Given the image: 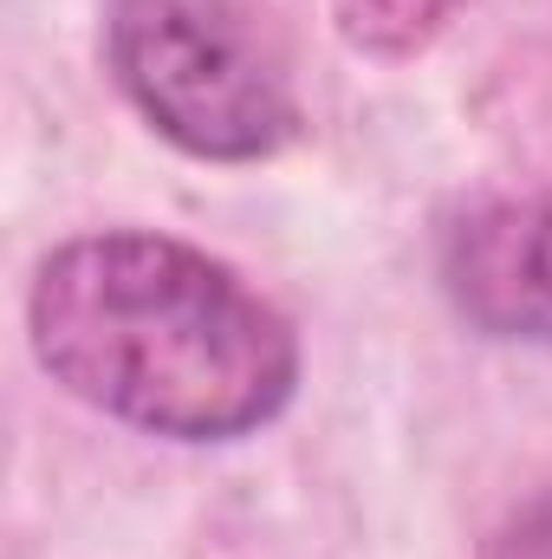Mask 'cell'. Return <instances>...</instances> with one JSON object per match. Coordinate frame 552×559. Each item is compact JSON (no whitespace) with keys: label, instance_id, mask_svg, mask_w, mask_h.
Masks as SVG:
<instances>
[{"label":"cell","instance_id":"obj_2","mask_svg":"<svg viewBox=\"0 0 552 559\" xmlns=\"http://www.w3.org/2000/svg\"><path fill=\"white\" fill-rule=\"evenodd\" d=\"M111 72L156 138L202 163H254L299 105L241 0H111Z\"/></svg>","mask_w":552,"mask_h":559},{"label":"cell","instance_id":"obj_4","mask_svg":"<svg viewBox=\"0 0 552 559\" xmlns=\"http://www.w3.org/2000/svg\"><path fill=\"white\" fill-rule=\"evenodd\" d=\"M468 0H332L338 33L358 52H371V59H410V52H422L435 33H448V20Z\"/></svg>","mask_w":552,"mask_h":559},{"label":"cell","instance_id":"obj_1","mask_svg":"<svg viewBox=\"0 0 552 559\" xmlns=\"http://www.w3.org/2000/svg\"><path fill=\"white\" fill-rule=\"evenodd\" d=\"M26 332L52 384L169 442L254 436L299 384V338L274 306L215 254L149 228L52 248Z\"/></svg>","mask_w":552,"mask_h":559},{"label":"cell","instance_id":"obj_3","mask_svg":"<svg viewBox=\"0 0 552 559\" xmlns=\"http://www.w3.org/2000/svg\"><path fill=\"white\" fill-rule=\"evenodd\" d=\"M442 293L507 345H552V195H488L442 228Z\"/></svg>","mask_w":552,"mask_h":559}]
</instances>
